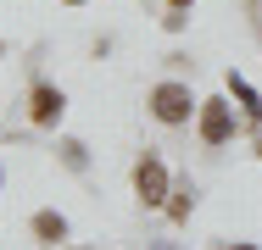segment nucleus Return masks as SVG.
Instances as JSON below:
<instances>
[{
    "label": "nucleus",
    "mask_w": 262,
    "mask_h": 250,
    "mask_svg": "<svg viewBox=\"0 0 262 250\" xmlns=\"http://www.w3.org/2000/svg\"><path fill=\"white\" fill-rule=\"evenodd\" d=\"M184 6H190V0H173V11H184Z\"/></svg>",
    "instance_id": "6e6552de"
},
{
    "label": "nucleus",
    "mask_w": 262,
    "mask_h": 250,
    "mask_svg": "<svg viewBox=\"0 0 262 250\" xmlns=\"http://www.w3.org/2000/svg\"><path fill=\"white\" fill-rule=\"evenodd\" d=\"M240 250H257V245H240Z\"/></svg>",
    "instance_id": "1a4fd4ad"
},
{
    "label": "nucleus",
    "mask_w": 262,
    "mask_h": 250,
    "mask_svg": "<svg viewBox=\"0 0 262 250\" xmlns=\"http://www.w3.org/2000/svg\"><path fill=\"white\" fill-rule=\"evenodd\" d=\"M190 206H195V189H179V200L167 206V211H173V222H184V217H190Z\"/></svg>",
    "instance_id": "0eeeda50"
},
{
    "label": "nucleus",
    "mask_w": 262,
    "mask_h": 250,
    "mask_svg": "<svg viewBox=\"0 0 262 250\" xmlns=\"http://www.w3.org/2000/svg\"><path fill=\"white\" fill-rule=\"evenodd\" d=\"M134 189H140L145 206H162V200H167V172H162L157 156H145V161L134 167Z\"/></svg>",
    "instance_id": "f03ea898"
},
{
    "label": "nucleus",
    "mask_w": 262,
    "mask_h": 250,
    "mask_svg": "<svg viewBox=\"0 0 262 250\" xmlns=\"http://www.w3.org/2000/svg\"><path fill=\"white\" fill-rule=\"evenodd\" d=\"M61 106H67V100H61V89H51V84H34V100H28V117H34L39 128H51L56 117H61Z\"/></svg>",
    "instance_id": "20e7f679"
},
{
    "label": "nucleus",
    "mask_w": 262,
    "mask_h": 250,
    "mask_svg": "<svg viewBox=\"0 0 262 250\" xmlns=\"http://www.w3.org/2000/svg\"><path fill=\"white\" fill-rule=\"evenodd\" d=\"M34 234H39V245H56V239H67V222H61L56 211H39V217H34Z\"/></svg>",
    "instance_id": "39448f33"
},
{
    "label": "nucleus",
    "mask_w": 262,
    "mask_h": 250,
    "mask_svg": "<svg viewBox=\"0 0 262 250\" xmlns=\"http://www.w3.org/2000/svg\"><path fill=\"white\" fill-rule=\"evenodd\" d=\"M229 134H234L229 106H223V100H201V139H207V145H229Z\"/></svg>",
    "instance_id": "7ed1b4c3"
},
{
    "label": "nucleus",
    "mask_w": 262,
    "mask_h": 250,
    "mask_svg": "<svg viewBox=\"0 0 262 250\" xmlns=\"http://www.w3.org/2000/svg\"><path fill=\"white\" fill-rule=\"evenodd\" d=\"M257 156H262V139H257Z\"/></svg>",
    "instance_id": "9d476101"
},
{
    "label": "nucleus",
    "mask_w": 262,
    "mask_h": 250,
    "mask_svg": "<svg viewBox=\"0 0 262 250\" xmlns=\"http://www.w3.org/2000/svg\"><path fill=\"white\" fill-rule=\"evenodd\" d=\"M151 111H157V122L179 128V122L195 111V100H190V89H184V84H157V89H151Z\"/></svg>",
    "instance_id": "f257e3e1"
},
{
    "label": "nucleus",
    "mask_w": 262,
    "mask_h": 250,
    "mask_svg": "<svg viewBox=\"0 0 262 250\" xmlns=\"http://www.w3.org/2000/svg\"><path fill=\"white\" fill-rule=\"evenodd\" d=\"M229 89L240 95V106H246V117H251V122H262V95H257V89H251L246 78H234V72H229Z\"/></svg>",
    "instance_id": "423d86ee"
},
{
    "label": "nucleus",
    "mask_w": 262,
    "mask_h": 250,
    "mask_svg": "<svg viewBox=\"0 0 262 250\" xmlns=\"http://www.w3.org/2000/svg\"><path fill=\"white\" fill-rule=\"evenodd\" d=\"M73 6H78V0H73Z\"/></svg>",
    "instance_id": "9b49d317"
}]
</instances>
